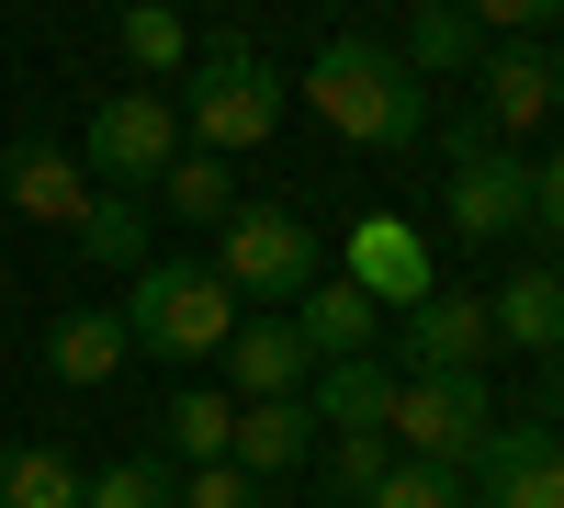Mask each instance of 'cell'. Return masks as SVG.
Returning a JSON list of instances; mask_svg holds the SVG:
<instances>
[{
	"instance_id": "obj_1",
	"label": "cell",
	"mask_w": 564,
	"mask_h": 508,
	"mask_svg": "<svg viewBox=\"0 0 564 508\" xmlns=\"http://www.w3.org/2000/svg\"><path fill=\"white\" fill-rule=\"evenodd\" d=\"M294 102L339 136V148H372V159H395V148L430 136V79H417L395 45H372V34H327L316 68L294 79Z\"/></svg>"
},
{
	"instance_id": "obj_2",
	"label": "cell",
	"mask_w": 564,
	"mask_h": 508,
	"mask_svg": "<svg viewBox=\"0 0 564 508\" xmlns=\"http://www.w3.org/2000/svg\"><path fill=\"white\" fill-rule=\"evenodd\" d=\"M282 102H294V79H282L260 45H238V34L193 45V68H181V136H204V159L260 148V136L282 125Z\"/></svg>"
},
{
	"instance_id": "obj_3",
	"label": "cell",
	"mask_w": 564,
	"mask_h": 508,
	"mask_svg": "<svg viewBox=\"0 0 564 508\" xmlns=\"http://www.w3.org/2000/svg\"><path fill=\"white\" fill-rule=\"evenodd\" d=\"M113 316H124V350H159V361H215L238 339V294L215 283V260H148Z\"/></svg>"
},
{
	"instance_id": "obj_4",
	"label": "cell",
	"mask_w": 564,
	"mask_h": 508,
	"mask_svg": "<svg viewBox=\"0 0 564 508\" xmlns=\"http://www.w3.org/2000/svg\"><path fill=\"white\" fill-rule=\"evenodd\" d=\"M486 430H497V385H486V374H395V419H384L395 464L463 475V464L486 452Z\"/></svg>"
},
{
	"instance_id": "obj_5",
	"label": "cell",
	"mask_w": 564,
	"mask_h": 508,
	"mask_svg": "<svg viewBox=\"0 0 564 508\" xmlns=\"http://www.w3.org/2000/svg\"><path fill=\"white\" fill-rule=\"evenodd\" d=\"M316 271H327V249H316V226L294 204H238L215 226V283L238 305H294Z\"/></svg>"
},
{
	"instance_id": "obj_6",
	"label": "cell",
	"mask_w": 564,
	"mask_h": 508,
	"mask_svg": "<svg viewBox=\"0 0 564 508\" xmlns=\"http://www.w3.org/2000/svg\"><path fill=\"white\" fill-rule=\"evenodd\" d=\"M441 148H452V181H441L452 238H463V249H508V238L531 226V159H520V148H497L475 114H463Z\"/></svg>"
},
{
	"instance_id": "obj_7",
	"label": "cell",
	"mask_w": 564,
	"mask_h": 508,
	"mask_svg": "<svg viewBox=\"0 0 564 508\" xmlns=\"http://www.w3.org/2000/svg\"><path fill=\"white\" fill-rule=\"evenodd\" d=\"M90 170H102V193H159L170 181V159L193 148V136H181V102L170 90H113L102 114H90Z\"/></svg>"
},
{
	"instance_id": "obj_8",
	"label": "cell",
	"mask_w": 564,
	"mask_h": 508,
	"mask_svg": "<svg viewBox=\"0 0 564 508\" xmlns=\"http://www.w3.org/2000/svg\"><path fill=\"white\" fill-rule=\"evenodd\" d=\"M463 475H475L463 508H564V430H542V419L508 430V419H497L486 452H475Z\"/></svg>"
},
{
	"instance_id": "obj_9",
	"label": "cell",
	"mask_w": 564,
	"mask_h": 508,
	"mask_svg": "<svg viewBox=\"0 0 564 508\" xmlns=\"http://www.w3.org/2000/svg\"><path fill=\"white\" fill-rule=\"evenodd\" d=\"M339 283L384 316V305H430L441 283H430V238H417L406 215H361L350 226V249H339Z\"/></svg>"
},
{
	"instance_id": "obj_10",
	"label": "cell",
	"mask_w": 564,
	"mask_h": 508,
	"mask_svg": "<svg viewBox=\"0 0 564 508\" xmlns=\"http://www.w3.org/2000/svg\"><path fill=\"white\" fill-rule=\"evenodd\" d=\"M215 361H226V396H238V407H271V396L316 385V350L294 339V316H238V339H226Z\"/></svg>"
},
{
	"instance_id": "obj_11",
	"label": "cell",
	"mask_w": 564,
	"mask_h": 508,
	"mask_svg": "<svg viewBox=\"0 0 564 508\" xmlns=\"http://www.w3.org/2000/svg\"><path fill=\"white\" fill-rule=\"evenodd\" d=\"M305 419H316V441H384V419H395V361H316Z\"/></svg>"
},
{
	"instance_id": "obj_12",
	"label": "cell",
	"mask_w": 564,
	"mask_h": 508,
	"mask_svg": "<svg viewBox=\"0 0 564 508\" xmlns=\"http://www.w3.org/2000/svg\"><path fill=\"white\" fill-rule=\"evenodd\" d=\"M497 328H486V294H430L406 305V374H486Z\"/></svg>"
},
{
	"instance_id": "obj_13",
	"label": "cell",
	"mask_w": 564,
	"mask_h": 508,
	"mask_svg": "<svg viewBox=\"0 0 564 508\" xmlns=\"http://www.w3.org/2000/svg\"><path fill=\"white\" fill-rule=\"evenodd\" d=\"M475 90H486V114H475V125L508 148V136H531V125L553 114V57H542V45H486Z\"/></svg>"
},
{
	"instance_id": "obj_14",
	"label": "cell",
	"mask_w": 564,
	"mask_h": 508,
	"mask_svg": "<svg viewBox=\"0 0 564 508\" xmlns=\"http://www.w3.org/2000/svg\"><path fill=\"white\" fill-rule=\"evenodd\" d=\"M226 464H238L249 486H271V475H305V464H316V419H305V396L238 407V441H226Z\"/></svg>"
},
{
	"instance_id": "obj_15",
	"label": "cell",
	"mask_w": 564,
	"mask_h": 508,
	"mask_svg": "<svg viewBox=\"0 0 564 508\" xmlns=\"http://www.w3.org/2000/svg\"><path fill=\"white\" fill-rule=\"evenodd\" d=\"M282 316H294V339H305L316 361H372V339H384V316H372V305L339 283V271H316V283L282 305Z\"/></svg>"
},
{
	"instance_id": "obj_16",
	"label": "cell",
	"mask_w": 564,
	"mask_h": 508,
	"mask_svg": "<svg viewBox=\"0 0 564 508\" xmlns=\"http://www.w3.org/2000/svg\"><path fill=\"white\" fill-rule=\"evenodd\" d=\"M0 193H12V204H23L34 226H79V215H90V193H102V181H79V170H68L57 148H45V136H23V148L0 159Z\"/></svg>"
},
{
	"instance_id": "obj_17",
	"label": "cell",
	"mask_w": 564,
	"mask_h": 508,
	"mask_svg": "<svg viewBox=\"0 0 564 508\" xmlns=\"http://www.w3.org/2000/svg\"><path fill=\"white\" fill-rule=\"evenodd\" d=\"M68 249H79L90 271H124V283H135V271L159 260V238H148V193H90V215L68 226Z\"/></svg>"
},
{
	"instance_id": "obj_18",
	"label": "cell",
	"mask_w": 564,
	"mask_h": 508,
	"mask_svg": "<svg viewBox=\"0 0 564 508\" xmlns=\"http://www.w3.org/2000/svg\"><path fill=\"white\" fill-rule=\"evenodd\" d=\"M45 374H57V385H113V374H124V316L68 305L57 328H45Z\"/></svg>"
},
{
	"instance_id": "obj_19",
	"label": "cell",
	"mask_w": 564,
	"mask_h": 508,
	"mask_svg": "<svg viewBox=\"0 0 564 508\" xmlns=\"http://www.w3.org/2000/svg\"><path fill=\"white\" fill-rule=\"evenodd\" d=\"M486 328L520 350H564V271H508L486 294Z\"/></svg>"
},
{
	"instance_id": "obj_20",
	"label": "cell",
	"mask_w": 564,
	"mask_h": 508,
	"mask_svg": "<svg viewBox=\"0 0 564 508\" xmlns=\"http://www.w3.org/2000/svg\"><path fill=\"white\" fill-rule=\"evenodd\" d=\"M159 441L181 452V464H226V441H238V396H226V385H181L170 407H159Z\"/></svg>"
},
{
	"instance_id": "obj_21",
	"label": "cell",
	"mask_w": 564,
	"mask_h": 508,
	"mask_svg": "<svg viewBox=\"0 0 564 508\" xmlns=\"http://www.w3.org/2000/svg\"><path fill=\"white\" fill-rule=\"evenodd\" d=\"M395 57L417 79H463V68H486V34H475V12H452V0H417V23H406Z\"/></svg>"
},
{
	"instance_id": "obj_22",
	"label": "cell",
	"mask_w": 564,
	"mask_h": 508,
	"mask_svg": "<svg viewBox=\"0 0 564 508\" xmlns=\"http://www.w3.org/2000/svg\"><path fill=\"white\" fill-rule=\"evenodd\" d=\"M79 497H90V475L57 441H12L0 452V508H79Z\"/></svg>"
},
{
	"instance_id": "obj_23",
	"label": "cell",
	"mask_w": 564,
	"mask_h": 508,
	"mask_svg": "<svg viewBox=\"0 0 564 508\" xmlns=\"http://www.w3.org/2000/svg\"><path fill=\"white\" fill-rule=\"evenodd\" d=\"M113 45H124V68L148 79V90H170L181 68H193V23H181V12H124Z\"/></svg>"
},
{
	"instance_id": "obj_24",
	"label": "cell",
	"mask_w": 564,
	"mask_h": 508,
	"mask_svg": "<svg viewBox=\"0 0 564 508\" xmlns=\"http://www.w3.org/2000/svg\"><path fill=\"white\" fill-rule=\"evenodd\" d=\"M159 204H170V215H193V226H226V215H238V170L204 159V148H181L170 181H159Z\"/></svg>"
},
{
	"instance_id": "obj_25",
	"label": "cell",
	"mask_w": 564,
	"mask_h": 508,
	"mask_svg": "<svg viewBox=\"0 0 564 508\" xmlns=\"http://www.w3.org/2000/svg\"><path fill=\"white\" fill-rule=\"evenodd\" d=\"M79 508H181V475L159 464V452H124V464L90 475V497H79Z\"/></svg>"
},
{
	"instance_id": "obj_26",
	"label": "cell",
	"mask_w": 564,
	"mask_h": 508,
	"mask_svg": "<svg viewBox=\"0 0 564 508\" xmlns=\"http://www.w3.org/2000/svg\"><path fill=\"white\" fill-rule=\"evenodd\" d=\"M384 475H395V441H316V486L339 497V508H361Z\"/></svg>"
},
{
	"instance_id": "obj_27",
	"label": "cell",
	"mask_w": 564,
	"mask_h": 508,
	"mask_svg": "<svg viewBox=\"0 0 564 508\" xmlns=\"http://www.w3.org/2000/svg\"><path fill=\"white\" fill-rule=\"evenodd\" d=\"M361 508H463V475H430V464H395Z\"/></svg>"
},
{
	"instance_id": "obj_28",
	"label": "cell",
	"mask_w": 564,
	"mask_h": 508,
	"mask_svg": "<svg viewBox=\"0 0 564 508\" xmlns=\"http://www.w3.org/2000/svg\"><path fill=\"white\" fill-rule=\"evenodd\" d=\"M181 508H260V486L238 464H204V475H181Z\"/></svg>"
},
{
	"instance_id": "obj_29",
	"label": "cell",
	"mask_w": 564,
	"mask_h": 508,
	"mask_svg": "<svg viewBox=\"0 0 564 508\" xmlns=\"http://www.w3.org/2000/svg\"><path fill=\"white\" fill-rule=\"evenodd\" d=\"M531 226L564 249V159H542V170H531Z\"/></svg>"
},
{
	"instance_id": "obj_30",
	"label": "cell",
	"mask_w": 564,
	"mask_h": 508,
	"mask_svg": "<svg viewBox=\"0 0 564 508\" xmlns=\"http://www.w3.org/2000/svg\"><path fill=\"white\" fill-rule=\"evenodd\" d=\"M553 114H564V45H553Z\"/></svg>"
}]
</instances>
